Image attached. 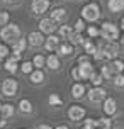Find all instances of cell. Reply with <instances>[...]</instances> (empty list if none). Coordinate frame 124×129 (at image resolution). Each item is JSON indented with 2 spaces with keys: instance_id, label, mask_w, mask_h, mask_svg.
Returning a JSON list of instances; mask_svg holds the SVG:
<instances>
[{
  "instance_id": "obj_1",
  "label": "cell",
  "mask_w": 124,
  "mask_h": 129,
  "mask_svg": "<svg viewBox=\"0 0 124 129\" xmlns=\"http://www.w3.org/2000/svg\"><path fill=\"white\" fill-rule=\"evenodd\" d=\"M0 38L4 39V44H14L20 39V27L17 24H7L0 31Z\"/></svg>"
},
{
  "instance_id": "obj_2",
  "label": "cell",
  "mask_w": 124,
  "mask_h": 129,
  "mask_svg": "<svg viewBox=\"0 0 124 129\" xmlns=\"http://www.w3.org/2000/svg\"><path fill=\"white\" fill-rule=\"evenodd\" d=\"M94 64L92 61H87V63H78V66H75L72 70V77L73 80H77V82H82V80H88L92 77V73H94Z\"/></svg>"
},
{
  "instance_id": "obj_3",
  "label": "cell",
  "mask_w": 124,
  "mask_h": 129,
  "mask_svg": "<svg viewBox=\"0 0 124 129\" xmlns=\"http://www.w3.org/2000/svg\"><path fill=\"white\" fill-rule=\"evenodd\" d=\"M100 38L109 43H116V39L119 38V27L114 22H102L100 26Z\"/></svg>"
},
{
  "instance_id": "obj_4",
  "label": "cell",
  "mask_w": 124,
  "mask_h": 129,
  "mask_svg": "<svg viewBox=\"0 0 124 129\" xmlns=\"http://www.w3.org/2000/svg\"><path fill=\"white\" fill-rule=\"evenodd\" d=\"M99 17H100V7H99L97 2H88V4H85L83 9H82V19L88 20V22H95Z\"/></svg>"
},
{
  "instance_id": "obj_5",
  "label": "cell",
  "mask_w": 124,
  "mask_h": 129,
  "mask_svg": "<svg viewBox=\"0 0 124 129\" xmlns=\"http://www.w3.org/2000/svg\"><path fill=\"white\" fill-rule=\"evenodd\" d=\"M0 92H2L5 97L17 95V92H19V83H17V80H14V78H5V80H2Z\"/></svg>"
},
{
  "instance_id": "obj_6",
  "label": "cell",
  "mask_w": 124,
  "mask_h": 129,
  "mask_svg": "<svg viewBox=\"0 0 124 129\" xmlns=\"http://www.w3.org/2000/svg\"><path fill=\"white\" fill-rule=\"evenodd\" d=\"M100 48H102V51H104V58L105 59H109V61L117 59V56H119V44L117 43L104 41V43L100 44Z\"/></svg>"
},
{
  "instance_id": "obj_7",
  "label": "cell",
  "mask_w": 124,
  "mask_h": 129,
  "mask_svg": "<svg viewBox=\"0 0 124 129\" xmlns=\"http://www.w3.org/2000/svg\"><path fill=\"white\" fill-rule=\"evenodd\" d=\"M107 92L102 88V87H92L90 90H88V100L94 104H97V102H104L105 99H107Z\"/></svg>"
},
{
  "instance_id": "obj_8",
  "label": "cell",
  "mask_w": 124,
  "mask_h": 129,
  "mask_svg": "<svg viewBox=\"0 0 124 129\" xmlns=\"http://www.w3.org/2000/svg\"><path fill=\"white\" fill-rule=\"evenodd\" d=\"M85 109L82 107V105H77V104H73V105H70L68 107V117L72 119V121H75V122H78V121H82L85 117Z\"/></svg>"
},
{
  "instance_id": "obj_9",
  "label": "cell",
  "mask_w": 124,
  "mask_h": 129,
  "mask_svg": "<svg viewBox=\"0 0 124 129\" xmlns=\"http://www.w3.org/2000/svg\"><path fill=\"white\" fill-rule=\"evenodd\" d=\"M54 29H56V22L51 17H44V19L39 20V32L51 36V34H54Z\"/></svg>"
},
{
  "instance_id": "obj_10",
  "label": "cell",
  "mask_w": 124,
  "mask_h": 129,
  "mask_svg": "<svg viewBox=\"0 0 124 129\" xmlns=\"http://www.w3.org/2000/svg\"><path fill=\"white\" fill-rule=\"evenodd\" d=\"M44 41H46V38L43 36V32H39V31H33L27 36V43H29V46H33V48L44 46Z\"/></svg>"
},
{
  "instance_id": "obj_11",
  "label": "cell",
  "mask_w": 124,
  "mask_h": 129,
  "mask_svg": "<svg viewBox=\"0 0 124 129\" xmlns=\"http://www.w3.org/2000/svg\"><path fill=\"white\" fill-rule=\"evenodd\" d=\"M31 9H33L34 14L41 15V14H44L49 9V0H33L31 2Z\"/></svg>"
},
{
  "instance_id": "obj_12",
  "label": "cell",
  "mask_w": 124,
  "mask_h": 129,
  "mask_svg": "<svg viewBox=\"0 0 124 129\" xmlns=\"http://www.w3.org/2000/svg\"><path fill=\"white\" fill-rule=\"evenodd\" d=\"M117 112V102H116V99H112V97H107L104 100V114L107 117L114 116Z\"/></svg>"
},
{
  "instance_id": "obj_13",
  "label": "cell",
  "mask_w": 124,
  "mask_h": 129,
  "mask_svg": "<svg viewBox=\"0 0 124 129\" xmlns=\"http://www.w3.org/2000/svg\"><path fill=\"white\" fill-rule=\"evenodd\" d=\"M59 44H61V39H59L58 36H54V34L48 36L46 41H44V48L48 49V51H58Z\"/></svg>"
},
{
  "instance_id": "obj_14",
  "label": "cell",
  "mask_w": 124,
  "mask_h": 129,
  "mask_svg": "<svg viewBox=\"0 0 124 129\" xmlns=\"http://www.w3.org/2000/svg\"><path fill=\"white\" fill-rule=\"evenodd\" d=\"M109 70H111V73L116 77V75H122L124 71V61L122 59H112V61H109Z\"/></svg>"
},
{
  "instance_id": "obj_15",
  "label": "cell",
  "mask_w": 124,
  "mask_h": 129,
  "mask_svg": "<svg viewBox=\"0 0 124 129\" xmlns=\"http://www.w3.org/2000/svg\"><path fill=\"white\" fill-rule=\"evenodd\" d=\"M87 93V90H85V85L82 83V82H75L72 87V95L73 99H82V97Z\"/></svg>"
},
{
  "instance_id": "obj_16",
  "label": "cell",
  "mask_w": 124,
  "mask_h": 129,
  "mask_svg": "<svg viewBox=\"0 0 124 129\" xmlns=\"http://www.w3.org/2000/svg\"><path fill=\"white\" fill-rule=\"evenodd\" d=\"M51 19L54 20V22H65L66 19H68V12H66L65 9H54L51 12Z\"/></svg>"
},
{
  "instance_id": "obj_17",
  "label": "cell",
  "mask_w": 124,
  "mask_h": 129,
  "mask_svg": "<svg viewBox=\"0 0 124 129\" xmlns=\"http://www.w3.org/2000/svg\"><path fill=\"white\" fill-rule=\"evenodd\" d=\"M46 66L49 68V70H53V71H56V70H59V66H61V63H59V58L56 56V54H49V56H46Z\"/></svg>"
},
{
  "instance_id": "obj_18",
  "label": "cell",
  "mask_w": 124,
  "mask_h": 129,
  "mask_svg": "<svg viewBox=\"0 0 124 129\" xmlns=\"http://www.w3.org/2000/svg\"><path fill=\"white\" fill-rule=\"evenodd\" d=\"M107 9L112 14L124 10V0H107Z\"/></svg>"
},
{
  "instance_id": "obj_19",
  "label": "cell",
  "mask_w": 124,
  "mask_h": 129,
  "mask_svg": "<svg viewBox=\"0 0 124 129\" xmlns=\"http://www.w3.org/2000/svg\"><path fill=\"white\" fill-rule=\"evenodd\" d=\"M0 114L4 119H9V117H12L15 114V107H14L12 104H2V107H0Z\"/></svg>"
},
{
  "instance_id": "obj_20",
  "label": "cell",
  "mask_w": 124,
  "mask_h": 129,
  "mask_svg": "<svg viewBox=\"0 0 124 129\" xmlns=\"http://www.w3.org/2000/svg\"><path fill=\"white\" fill-rule=\"evenodd\" d=\"M83 49H85V54H88V56H94L95 54V51H97V46L94 44V39H85L83 41Z\"/></svg>"
},
{
  "instance_id": "obj_21",
  "label": "cell",
  "mask_w": 124,
  "mask_h": 129,
  "mask_svg": "<svg viewBox=\"0 0 124 129\" xmlns=\"http://www.w3.org/2000/svg\"><path fill=\"white\" fill-rule=\"evenodd\" d=\"M73 48H75V46H73L72 43L66 41V43H61V44H59L58 53H59V54H63V56H72V54H73Z\"/></svg>"
},
{
  "instance_id": "obj_22",
  "label": "cell",
  "mask_w": 124,
  "mask_h": 129,
  "mask_svg": "<svg viewBox=\"0 0 124 129\" xmlns=\"http://www.w3.org/2000/svg\"><path fill=\"white\" fill-rule=\"evenodd\" d=\"M29 78H31V82H33V83H43V82H44V71L43 70H34L33 73H31V75H29Z\"/></svg>"
},
{
  "instance_id": "obj_23",
  "label": "cell",
  "mask_w": 124,
  "mask_h": 129,
  "mask_svg": "<svg viewBox=\"0 0 124 129\" xmlns=\"http://www.w3.org/2000/svg\"><path fill=\"white\" fill-rule=\"evenodd\" d=\"M83 36H82V32H77V31H73V34L70 36V39H68V43H72L73 46H82L83 44Z\"/></svg>"
},
{
  "instance_id": "obj_24",
  "label": "cell",
  "mask_w": 124,
  "mask_h": 129,
  "mask_svg": "<svg viewBox=\"0 0 124 129\" xmlns=\"http://www.w3.org/2000/svg\"><path fill=\"white\" fill-rule=\"evenodd\" d=\"M97 127L99 129H112V119L107 116L97 119Z\"/></svg>"
},
{
  "instance_id": "obj_25",
  "label": "cell",
  "mask_w": 124,
  "mask_h": 129,
  "mask_svg": "<svg viewBox=\"0 0 124 129\" xmlns=\"http://www.w3.org/2000/svg\"><path fill=\"white\" fill-rule=\"evenodd\" d=\"M19 109H20V112H24V114H31V112H33V104H31V100L22 99L19 102Z\"/></svg>"
},
{
  "instance_id": "obj_26",
  "label": "cell",
  "mask_w": 124,
  "mask_h": 129,
  "mask_svg": "<svg viewBox=\"0 0 124 129\" xmlns=\"http://www.w3.org/2000/svg\"><path fill=\"white\" fill-rule=\"evenodd\" d=\"M88 80L92 82V85H94V87H102V82H104V77L100 75V71H94V73H92V77L88 78Z\"/></svg>"
},
{
  "instance_id": "obj_27",
  "label": "cell",
  "mask_w": 124,
  "mask_h": 129,
  "mask_svg": "<svg viewBox=\"0 0 124 129\" xmlns=\"http://www.w3.org/2000/svg\"><path fill=\"white\" fill-rule=\"evenodd\" d=\"M33 64L36 70H43V66H46V58L43 54H36L33 58Z\"/></svg>"
},
{
  "instance_id": "obj_28",
  "label": "cell",
  "mask_w": 124,
  "mask_h": 129,
  "mask_svg": "<svg viewBox=\"0 0 124 129\" xmlns=\"http://www.w3.org/2000/svg\"><path fill=\"white\" fill-rule=\"evenodd\" d=\"M26 46H27L26 39H19V41H15V43L12 44V51L14 53H22L24 49H26Z\"/></svg>"
},
{
  "instance_id": "obj_29",
  "label": "cell",
  "mask_w": 124,
  "mask_h": 129,
  "mask_svg": "<svg viewBox=\"0 0 124 129\" xmlns=\"http://www.w3.org/2000/svg\"><path fill=\"white\" fill-rule=\"evenodd\" d=\"M48 104H49L51 107H59V105L63 104V100H61V97H59L58 93H51V95L48 97Z\"/></svg>"
},
{
  "instance_id": "obj_30",
  "label": "cell",
  "mask_w": 124,
  "mask_h": 129,
  "mask_svg": "<svg viewBox=\"0 0 124 129\" xmlns=\"http://www.w3.org/2000/svg\"><path fill=\"white\" fill-rule=\"evenodd\" d=\"M34 70H36V68H34L33 61H24V63L20 64V71H22L24 75H31Z\"/></svg>"
},
{
  "instance_id": "obj_31",
  "label": "cell",
  "mask_w": 124,
  "mask_h": 129,
  "mask_svg": "<svg viewBox=\"0 0 124 129\" xmlns=\"http://www.w3.org/2000/svg\"><path fill=\"white\" fill-rule=\"evenodd\" d=\"M73 31H75V29H73L72 26H61L59 27V36L65 38V39H70V36L73 34Z\"/></svg>"
},
{
  "instance_id": "obj_32",
  "label": "cell",
  "mask_w": 124,
  "mask_h": 129,
  "mask_svg": "<svg viewBox=\"0 0 124 129\" xmlns=\"http://www.w3.org/2000/svg\"><path fill=\"white\" fill-rule=\"evenodd\" d=\"M87 32H88V38L90 39H95L100 36V27L97 26H87Z\"/></svg>"
},
{
  "instance_id": "obj_33",
  "label": "cell",
  "mask_w": 124,
  "mask_h": 129,
  "mask_svg": "<svg viewBox=\"0 0 124 129\" xmlns=\"http://www.w3.org/2000/svg\"><path fill=\"white\" fill-rule=\"evenodd\" d=\"M5 70L9 71V73H12V75H14L19 68H17V63H15V61H12L10 58H7L5 59Z\"/></svg>"
},
{
  "instance_id": "obj_34",
  "label": "cell",
  "mask_w": 124,
  "mask_h": 129,
  "mask_svg": "<svg viewBox=\"0 0 124 129\" xmlns=\"http://www.w3.org/2000/svg\"><path fill=\"white\" fill-rule=\"evenodd\" d=\"M10 56V49H9V46L7 44H0V61H4Z\"/></svg>"
},
{
  "instance_id": "obj_35",
  "label": "cell",
  "mask_w": 124,
  "mask_h": 129,
  "mask_svg": "<svg viewBox=\"0 0 124 129\" xmlns=\"http://www.w3.org/2000/svg\"><path fill=\"white\" fill-rule=\"evenodd\" d=\"M9 19H10V14L7 12V10H2V12H0V26L5 27L7 24H9Z\"/></svg>"
},
{
  "instance_id": "obj_36",
  "label": "cell",
  "mask_w": 124,
  "mask_h": 129,
  "mask_svg": "<svg viewBox=\"0 0 124 129\" xmlns=\"http://www.w3.org/2000/svg\"><path fill=\"white\" fill-rule=\"evenodd\" d=\"M100 75L104 77V80H111V78H114V75L111 73V70H109V66L105 64V66H102V70H100Z\"/></svg>"
},
{
  "instance_id": "obj_37",
  "label": "cell",
  "mask_w": 124,
  "mask_h": 129,
  "mask_svg": "<svg viewBox=\"0 0 124 129\" xmlns=\"http://www.w3.org/2000/svg\"><path fill=\"white\" fill-rule=\"evenodd\" d=\"M77 32H83L85 29H87V26H85V20L83 19H78L77 22H75V27H73Z\"/></svg>"
},
{
  "instance_id": "obj_38",
  "label": "cell",
  "mask_w": 124,
  "mask_h": 129,
  "mask_svg": "<svg viewBox=\"0 0 124 129\" xmlns=\"http://www.w3.org/2000/svg\"><path fill=\"white\" fill-rule=\"evenodd\" d=\"M83 127H88V129H99V127H97V119H95V121H94V119H85Z\"/></svg>"
},
{
  "instance_id": "obj_39",
  "label": "cell",
  "mask_w": 124,
  "mask_h": 129,
  "mask_svg": "<svg viewBox=\"0 0 124 129\" xmlns=\"http://www.w3.org/2000/svg\"><path fill=\"white\" fill-rule=\"evenodd\" d=\"M114 85H116L117 88L124 87V75H116V77H114Z\"/></svg>"
},
{
  "instance_id": "obj_40",
  "label": "cell",
  "mask_w": 124,
  "mask_h": 129,
  "mask_svg": "<svg viewBox=\"0 0 124 129\" xmlns=\"http://www.w3.org/2000/svg\"><path fill=\"white\" fill-rule=\"evenodd\" d=\"M87 61H90V56H88V54H82V56L77 59V63H87Z\"/></svg>"
},
{
  "instance_id": "obj_41",
  "label": "cell",
  "mask_w": 124,
  "mask_h": 129,
  "mask_svg": "<svg viewBox=\"0 0 124 129\" xmlns=\"http://www.w3.org/2000/svg\"><path fill=\"white\" fill-rule=\"evenodd\" d=\"M9 58L12 59V61H15V63H19V61H20V53H12Z\"/></svg>"
},
{
  "instance_id": "obj_42",
  "label": "cell",
  "mask_w": 124,
  "mask_h": 129,
  "mask_svg": "<svg viewBox=\"0 0 124 129\" xmlns=\"http://www.w3.org/2000/svg\"><path fill=\"white\" fill-rule=\"evenodd\" d=\"M36 129H53V127H51V126H48V124H39Z\"/></svg>"
},
{
  "instance_id": "obj_43",
  "label": "cell",
  "mask_w": 124,
  "mask_h": 129,
  "mask_svg": "<svg viewBox=\"0 0 124 129\" xmlns=\"http://www.w3.org/2000/svg\"><path fill=\"white\" fill-rule=\"evenodd\" d=\"M5 124H7V121L4 119V117H2V114H0V127H4Z\"/></svg>"
},
{
  "instance_id": "obj_44",
  "label": "cell",
  "mask_w": 124,
  "mask_h": 129,
  "mask_svg": "<svg viewBox=\"0 0 124 129\" xmlns=\"http://www.w3.org/2000/svg\"><path fill=\"white\" fill-rule=\"evenodd\" d=\"M56 129H70V127H68V126H65V124H61V126H58Z\"/></svg>"
},
{
  "instance_id": "obj_45",
  "label": "cell",
  "mask_w": 124,
  "mask_h": 129,
  "mask_svg": "<svg viewBox=\"0 0 124 129\" xmlns=\"http://www.w3.org/2000/svg\"><path fill=\"white\" fill-rule=\"evenodd\" d=\"M114 129H124V124H117V126H116Z\"/></svg>"
},
{
  "instance_id": "obj_46",
  "label": "cell",
  "mask_w": 124,
  "mask_h": 129,
  "mask_svg": "<svg viewBox=\"0 0 124 129\" xmlns=\"http://www.w3.org/2000/svg\"><path fill=\"white\" fill-rule=\"evenodd\" d=\"M121 46L124 48V34H122V38H121Z\"/></svg>"
},
{
  "instance_id": "obj_47",
  "label": "cell",
  "mask_w": 124,
  "mask_h": 129,
  "mask_svg": "<svg viewBox=\"0 0 124 129\" xmlns=\"http://www.w3.org/2000/svg\"><path fill=\"white\" fill-rule=\"evenodd\" d=\"M121 27H122V29H124V17H122V19H121Z\"/></svg>"
},
{
  "instance_id": "obj_48",
  "label": "cell",
  "mask_w": 124,
  "mask_h": 129,
  "mask_svg": "<svg viewBox=\"0 0 124 129\" xmlns=\"http://www.w3.org/2000/svg\"><path fill=\"white\" fill-rule=\"evenodd\" d=\"M5 2H15V0H5Z\"/></svg>"
},
{
  "instance_id": "obj_49",
  "label": "cell",
  "mask_w": 124,
  "mask_h": 129,
  "mask_svg": "<svg viewBox=\"0 0 124 129\" xmlns=\"http://www.w3.org/2000/svg\"><path fill=\"white\" fill-rule=\"evenodd\" d=\"M92 2H99V0H92Z\"/></svg>"
},
{
  "instance_id": "obj_50",
  "label": "cell",
  "mask_w": 124,
  "mask_h": 129,
  "mask_svg": "<svg viewBox=\"0 0 124 129\" xmlns=\"http://www.w3.org/2000/svg\"><path fill=\"white\" fill-rule=\"evenodd\" d=\"M82 129H88V127H82Z\"/></svg>"
},
{
  "instance_id": "obj_51",
  "label": "cell",
  "mask_w": 124,
  "mask_h": 129,
  "mask_svg": "<svg viewBox=\"0 0 124 129\" xmlns=\"http://www.w3.org/2000/svg\"><path fill=\"white\" fill-rule=\"evenodd\" d=\"M0 107H2V104H0Z\"/></svg>"
},
{
  "instance_id": "obj_52",
  "label": "cell",
  "mask_w": 124,
  "mask_h": 129,
  "mask_svg": "<svg viewBox=\"0 0 124 129\" xmlns=\"http://www.w3.org/2000/svg\"><path fill=\"white\" fill-rule=\"evenodd\" d=\"M54 2H58V0H54Z\"/></svg>"
},
{
  "instance_id": "obj_53",
  "label": "cell",
  "mask_w": 124,
  "mask_h": 129,
  "mask_svg": "<svg viewBox=\"0 0 124 129\" xmlns=\"http://www.w3.org/2000/svg\"><path fill=\"white\" fill-rule=\"evenodd\" d=\"M0 85H2V82H0Z\"/></svg>"
}]
</instances>
